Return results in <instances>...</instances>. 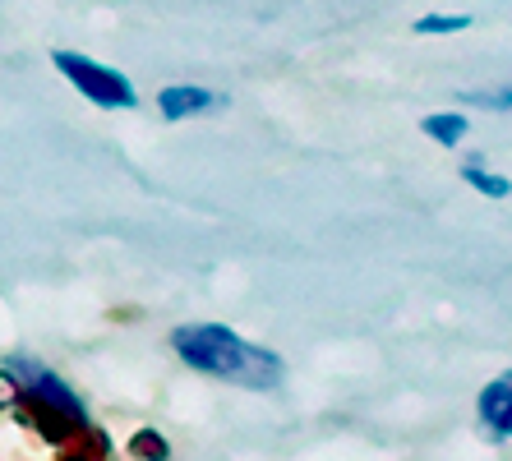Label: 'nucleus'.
<instances>
[{
  "mask_svg": "<svg viewBox=\"0 0 512 461\" xmlns=\"http://www.w3.org/2000/svg\"><path fill=\"white\" fill-rule=\"evenodd\" d=\"M171 346L190 369L199 374H213V379L240 383V388H277L282 383V360L263 346L245 342L240 332L217 328V323H199V328H176L171 332Z\"/></svg>",
  "mask_w": 512,
  "mask_h": 461,
  "instance_id": "1",
  "label": "nucleus"
},
{
  "mask_svg": "<svg viewBox=\"0 0 512 461\" xmlns=\"http://www.w3.org/2000/svg\"><path fill=\"white\" fill-rule=\"evenodd\" d=\"M0 402H10L24 411V420L33 429L51 438V443H65L74 434H88V415H84V402L74 397L65 383L51 374L47 365H33L24 355H14L5 374H0Z\"/></svg>",
  "mask_w": 512,
  "mask_h": 461,
  "instance_id": "2",
  "label": "nucleus"
},
{
  "mask_svg": "<svg viewBox=\"0 0 512 461\" xmlns=\"http://www.w3.org/2000/svg\"><path fill=\"white\" fill-rule=\"evenodd\" d=\"M51 60H56V70L65 74V79H70L74 88L88 97V102H97V107H125V111H130L134 102H139L134 83L125 79V74L107 70V65H97V60L74 56V51H56Z\"/></svg>",
  "mask_w": 512,
  "mask_h": 461,
  "instance_id": "3",
  "label": "nucleus"
},
{
  "mask_svg": "<svg viewBox=\"0 0 512 461\" xmlns=\"http://www.w3.org/2000/svg\"><path fill=\"white\" fill-rule=\"evenodd\" d=\"M476 411H480V425H485L494 438H512V369L499 374V379L480 392Z\"/></svg>",
  "mask_w": 512,
  "mask_h": 461,
  "instance_id": "4",
  "label": "nucleus"
},
{
  "mask_svg": "<svg viewBox=\"0 0 512 461\" xmlns=\"http://www.w3.org/2000/svg\"><path fill=\"white\" fill-rule=\"evenodd\" d=\"M157 107H162L167 120H185V116H199V111L222 107V97L208 93V88H185V83H176V88H162V93H157Z\"/></svg>",
  "mask_w": 512,
  "mask_h": 461,
  "instance_id": "5",
  "label": "nucleus"
},
{
  "mask_svg": "<svg viewBox=\"0 0 512 461\" xmlns=\"http://www.w3.org/2000/svg\"><path fill=\"white\" fill-rule=\"evenodd\" d=\"M420 130H425L434 143H443V148H457V143L466 139V130H471V125H466L462 111H434V116L420 120Z\"/></svg>",
  "mask_w": 512,
  "mask_h": 461,
  "instance_id": "6",
  "label": "nucleus"
},
{
  "mask_svg": "<svg viewBox=\"0 0 512 461\" xmlns=\"http://www.w3.org/2000/svg\"><path fill=\"white\" fill-rule=\"evenodd\" d=\"M462 180L471 185V190H480V194H489V199H508L512 194V180L508 176H499V171H489L480 157H471V162L462 166Z\"/></svg>",
  "mask_w": 512,
  "mask_h": 461,
  "instance_id": "7",
  "label": "nucleus"
},
{
  "mask_svg": "<svg viewBox=\"0 0 512 461\" xmlns=\"http://www.w3.org/2000/svg\"><path fill=\"white\" fill-rule=\"evenodd\" d=\"M476 19L471 14H425V19H416V33L420 37H434V33H462V28H471Z\"/></svg>",
  "mask_w": 512,
  "mask_h": 461,
  "instance_id": "8",
  "label": "nucleus"
},
{
  "mask_svg": "<svg viewBox=\"0 0 512 461\" xmlns=\"http://www.w3.org/2000/svg\"><path fill=\"white\" fill-rule=\"evenodd\" d=\"M462 102L494 107V111H512V88H494V93H462Z\"/></svg>",
  "mask_w": 512,
  "mask_h": 461,
  "instance_id": "9",
  "label": "nucleus"
},
{
  "mask_svg": "<svg viewBox=\"0 0 512 461\" xmlns=\"http://www.w3.org/2000/svg\"><path fill=\"white\" fill-rule=\"evenodd\" d=\"M134 452H139V457H157V461H167V443H162V438L157 434H148V429H143V434H134V443H130Z\"/></svg>",
  "mask_w": 512,
  "mask_h": 461,
  "instance_id": "10",
  "label": "nucleus"
}]
</instances>
